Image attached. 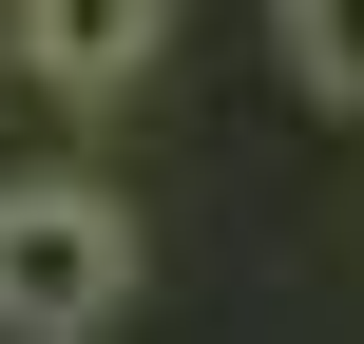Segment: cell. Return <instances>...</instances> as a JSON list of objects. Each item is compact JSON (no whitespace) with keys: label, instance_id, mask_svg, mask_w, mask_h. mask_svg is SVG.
<instances>
[{"label":"cell","instance_id":"cell-2","mask_svg":"<svg viewBox=\"0 0 364 344\" xmlns=\"http://www.w3.org/2000/svg\"><path fill=\"white\" fill-rule=\"evenodd\" d=\"M19 57L58 96H115V77H154V0H19Z\"/></svg>","mask_w":364,"mask_h":344},{"label":"cell","instance_id":"cell-1","mask_svg":"<svg viewBox=\"0 0 364 344\" xmlns=\"http://www.w3.org/2000/svg\"><path fill=\"white\" fill-rule=\"evenodd\" d=\"M134 306V211L115 192H77V172H19L0 192V326H115Z\"/></svg>","mask_w":364,"mask_h":344},{"label":"cell","instance_id":"cell-3","mask_svg":"<svg viewBox=\"0 0 364 344\" xmlns=\"http://www.w3.org/2000/svg\"><path fill=\"white\" fill-rule=\"evenodd\" d=\"M288 57H307L326 96H364V0H288Z\"/></svg>","mask_w":364,"mask_h":344}]
</instances>
